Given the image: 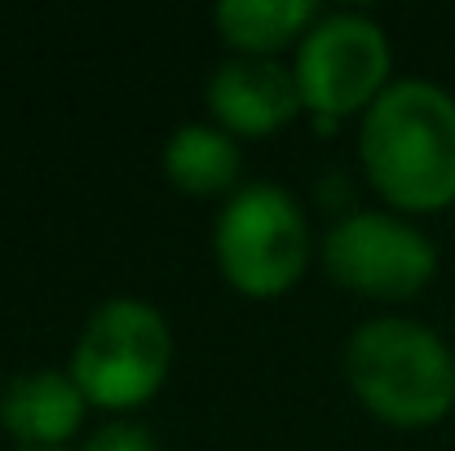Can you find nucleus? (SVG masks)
Here are the masks:
<instances>
[{
    "mask_svg": "<svg viewBox=\"0 0 455 451\" xmlns=\"http://www.w3.org/2000/svg\"><path fill=\"white\" fill-rule=\"evenodd\" d=\"M363 168L394 208L455 204V98L425 80L389 85L363 116Z\"/></svg>",
    "mask_w": 455,
    "mask_h": 451,
    "instance_id": "obj_1",
    "label": "nucleus"
},
{
    "mask_svg": "<svg viewBox=\"0 0 455 451\" xmlns=\"http://www.w3.org/2000/svg\"><path fill=\"white\" fill-rule=\"evenodd\" d=\"M345 376L358 403L398 430L438 425L455 407V354L411 318H371L354 327Z\"/></svg>",
    "mask_w": 455,
    "mask_h": 451,
    "instance_id": "obj_2",
    "label": "nucleus"
},
{
    "mask_svg": "<svg viewBox=\"0 0 455 451\" xmlns=\"http://www.w3.org/2000/svg\"><path fill=\"white\" fill-rule=\"evenodd\" d=\"M172 336L164 314L147 301H107L71 350V381L84 403L107 412H129L151 403L168 376Z\"/></svg>",
    "mask_w": 455,
    "mask_h": 451,
    "instance_id": "obj_3",
    "label": "nucleus"
},
{
    "mask_svg": "<svg viewBox=\"0 0 455 451\" xmlns=\"http://www.w3.org/2000/svg\"><path fill=\"white\" fill-rule=\"evenodd\" d=\"M217 266L243 297H283L309 262V230L283 186H243L217 217Z\"/></svg>",
    "mask_w": 455,
    "mask_h": 451,
    "instance_id": "obj_4",
    "label": "nucleus"
},
{
    "mask_svg": "<svg viewBox=\"0 0 455 451\" xmlns=\"http://www.w3.org/2000/svg\"><path fill=\"white\" fill-rule=\"evenodd\" d=\"M292 76L309 111L354 116L389 89V40L363 13H327L301 40Z\"/></svg>",
    "mask_w": 455,
    "mask_h": 451,
    "instance_id": "obj_5",
    "label": "nucleus"
},
{
    "mask_svg": "<svg viewBox=\"0 0 455 451\" xmlns=\"http://www.w3.org/2000/svg\"><path fill=\"white\" fill-rule=\"evenodd\" d=\"M323 266L345 293L407 301L434 279L438 253L416 226L389 213H349L327 230Z\"/></svg>",
    "mask_w": 455,
    "mask_h": 451,
    "instance_id": "obj_6",
    "label": "nucleus"
},
{
    "mask_svg": "<svg viewBox=\"0 0 455 451\" xmlns=\"http://www.w3.org/2000/svg\"><path fill=\"white\" fill-rule=\"evenodd\" d=\"M297 76L270 58H235L221 62L208 80V111L221 120V129L243 138H266L292 125L301 111Z\"/></svg>",
    "mask_w": 455,
    "mask_h": 451,
    "instance_id": "obj_7",
    "label": "nucleus"
},
{
    "mask_svg": "<svg viewBox=\"0 0 455 451\" xmlns=\"http://www.w3.org/2000/svg\"><path fill=\"white\" fill-rule=\"evenodd\" d=\"M84 394L71 372H27L0 399V425L22 447L49 451L67 443L84 421Z\"/></svg>",
    "mask_w": 455,
    "mask_h": 451,
    "instance_id": "obj_8",
    "label": "nucleus"
},
{
    "mask_svg": "<svg viewBox=\"0 0 455 451\" xmlns=\"http://www.w3.org/2000/svg\"><path fill=\"white\" fill-rule=\"evenodd\" d=\"M217 31L243 49V58H266L279 53L283 44H292L297 36H309V27L318 22V4L309 0H226L212 9Z\"/></svg>",
    "mask_w": 455,
    "mask_h": 451,
    "instance_id": "obj_9",
    "label": "nucleus"
},
{
    "mask_svg": "<svg viewBox=\"0 0 455 451\" xmlns=\"http://www.w3.org/2000/svg\"><path fill=\"white\" fill-rule=\"evenodd\" d=\"M239 147L230 142L226 129L208 125H186L168 138L164 147V173L177 190L186 195H221L239 177Z\"/></svg>",
    "mask_w": 455,
    "mask_h": 451,
    "instance_id": "obj_10",
    "label": "nucleus"
},
{
    "mask_svg": "<svg viewBox=\"0 0 455 451\" xmlns=\"http://www.w3.org/2000/svg\"><path fill=\"white\" fill-rule=\"evenodd\" d=\"M84 451H159V447H155V439L142 430V425L116 421V425H102V430L89 439Z\"/></svg>",
    "mask_w": 455,
    "mask_h": 451,
    "instance_id": "obj_11",
    "label": "nucleus"
},
{
    "mask_svg": "<svg viewBox=\"0 0 455 451\" xmlns=\"http://www.w3.org/2000/svg\"><path fill=\"white\" fill-rule=\"evenodd\" d=\"M22 451H31V447H22ZM49 451H62V447H49Z\"/></svg>",
    "mask_w": 455,
    "mask_h": 451,
    "instance_id": "obj_12",
    "label": "nucleus"
}]
</instances>
